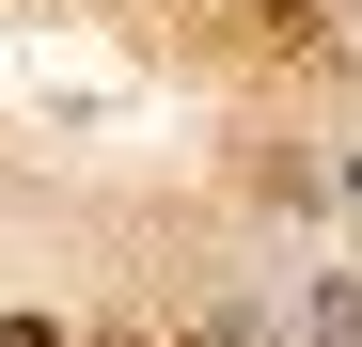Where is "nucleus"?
Returning a JSON list of instances; mask_svg holds the SVG:
<instances>
[{
  "label": "nucleus",
  "instance_id": "1",
  "mask_svg": "<svg viewBox=\"0 0 362 347\" xmlns=\"http://www.w3.org/2000/svg\"><path fill=\"white\" fill-rule=\"evenodd\" d=\"M252 16H268L284 47H315V32H331V0H252Z\"/></svg>",
  "mask_w": 362,
  "mask_h": 347
},
{
  "label": "nucleus",
  "instance_id": "2",
  "mask_svg": "<svg viewBox=\"0 0 362 347\" xmlns=\"http://www.w3.org/2000/svg\"><path fill=\"white\" fill-rule=\"evenodd\" d=\"M0 347H79V331L64 316H0Z\"/></svg>",
  "mask_w": 362,
  "mask_h": 347
}]
</instances>
